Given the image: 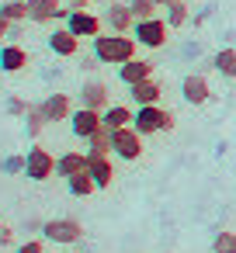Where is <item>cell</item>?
<instances>
[{"mask_svg":"<svg viewBox=\"0 0 236 253\" xmlns=\"http://www.w3.org/2000/svg\"><path fill=\"white\" fill-rule=\"evenodd\" d=\"M14 253H46V243H42V239H25Z\"/></svg>","mask_w":236,"mask_h":253,"instance_id":"30","label":"cell"},{"mask_svg":"<svg viewBox=\"0 0 236 253\" xmlns=\"http://www.w3.org/2000/svg\"><path fill=\"white\" fill-rule=\"evenodd\" d=\"M0 243H14V229H7V225L0 229Z\"/></svg>","mask_w":236,"mask_h":253,"instance_id":"34","label":"cell"},{"mask_svg":"<svg viewBox=\"0 0 236 253\" xmlns=\"http://www.w3.org/2000/svg\"><path fill=\"white\" fill-rule=\"evenodd\" d=\"M87 170H91V177H94L97 191L111 187V180H115V167H111V156H101V153H87Z\"/></svg>","mask_w":236,"mask_h":253,"instance_id":"14","label":"cell"},{"mask_svg":"<svg viewBox=\"0 0 236 253\" xmlns=\"http://www.w3.org/2000/svg\"><path fill=\"white\" fill-rule=\"evenodd\" d=\"M70 4V11H87L91 4H97V0H66Z\"/></svg>","mask_w":236,"mask_h":253,"instance_id":"33","label":"cell"},{"mask_svg":"<svg viewBox=\"0 0 236 253\" xmlns=\"http://www.w3.org/2000/svg\"><path fill=\"white\" fill-rule=\"evenodd\" d=\"M0 229H4V225H0Z\"/></svg>","mask_w":236,"mask_h":253,"instance_id":"36","label":"cell"},{"mask_svg":"<svg viewBox=\"0 0 236 253\" xmlns=\"http://www.w3.org/2000/svg\"><path fill=\"white\" fill-rule=\"evenodd\" d=\"M153 63L149 59H129L125 66H118V80L125 84V87H136V84H142V80H149L153 77Z\"/></svg>","mask_w":236,"mask_h":253,"instance_id":"15","label":"cell"},{"mask_svg":"<svg viewBox=\"0 0 236 253\" xmlns=\"http://www.w3.org/2000/svg\"><path fill=\"white\" fill-rule=\"evenodd\" d=\"M129 97L139 104V108H146V104H160V97H163V87L149 77V80H142V84H136V87H129Z\"/></svg>","mask_w":236,"mask_h":253,"instance_id":"17","label":"cell"},{"mask_svg":"<svg viewBox=\"0 0 236 253\" xmlns=\"http://www.w3.org/2000/svg\"><path fill=\"white\" fill-rule=\"evenodd\" d=\"M0 11H4L14 25H21V21H28V0H4Z\"/></svg>","mask_w":236,"mask_h":253,"instance_id":"25","label":"cell"},{"mask_svg":"<svg viewBox=\"0 0 236 253\" xmlns=\"http://www.w3.org/2000/svg\"><path fill=\"white\" fill-rule=\"evenodd\" d=\"M167 32H170L167 18H146V21H136L132 39L146 49H160V45H167Z\"/></svg>","mask_w":236,"mask_h":253,"instance_id":"5","label":"cell"},{"mask_svg":"<svg viewBox=\"0 0 236 253\" xmlns=\"http://www.w3.org/2000/svg\"><path fill=\"white\" fill-rule=\"evenodd\" d=\"M136 39L132 35H115V32H101L94 39V59L104 66H125L129 59H136Z\"/></svg>","mask_w":236,"mask_h":253,"instance_id":"1","label":"cell"},{"mask_svg":"<svg viewBox=\"0 0 236 253\" xmlns=\"http://www.w3.org/2000/svg\"><path fill=\"white\" fill-rule=\"evenodd\" d=\"M59 18H70V11H63V0H28V21L49 25Z\"/></svg>","mask_w":236,"mask_h":253,"instance_id":"10","label":"cell"},{"mask_svg":"<svg viewBox=\"0 0 236 253\" xmlns=\"http://www.w3.org/2000/svg\"><path fill=\"white\" fill-rule=\"evenodd\" d=\"M52 173H56V156H52L49 149H42V146H32V149L25 153V177L35 180V184H42V180H49Z\"/></svg>","mask_w":236,"mask_h":253,"instance_id":"4","label":"cell"},{"mask_svg":"<svg viewBox=\"0 0 236 253\" xmlns=\"http://www.w3.org/2000/svg\"><path fill=\"white\" fill-rule=\"evenodd\" d=\"M181 97H184L188 104L201 108V104L212 97V87H208V80H205L201 73H188V77L181 80Z\"/></svg>","mask_w":236,"mask_h":253,"instance_id":"12","label":"cell"},{"mask_svg":"<svg viewBox=\"0 0 236 253\" xmlns=\"http://www.w3.org/2000/svg\"><path fill=\"white\" fill-rule=\"evenodd\" d=\"M167 253H170V250H167Z\"/></svg>","mask_w":236,"mask_h":253,"instance_id":"37","label":"cell"},{"mask_svg":"<svg viewBox=\"0 0 236 253\" xmlns=\"http://www.w3.org/2000/svg\"><path fill=\"white\" fill-rule=\"evenodd\" d=\"M80 104H84V108H94V111H108V108H111L108 84H104V80H84V87H80Z\"/></svg>","mask_w":236,"mask_h":253,"instance_id":"11","label":"cell"},{"mask_svg":"<svg viewBox=\"0 0 236 253\" xmlns=\"http://www.w3.org/2000/svg\"><path fill=\"white\" fill-rule=\"evenodd\" d=\"M32 111V104L25 101V97H7V115H14V118H25Z\"/></svg>","mask_w":236,"mask_h":253,"instance_id":"29","label":"cell"},{"mask_svg":"<svg viewBox=\"0 0 236 253\" xmlns=\"http://www.w3.org/2000/svg\"><path fill=\"white\" fill-rule=\"evenodd\" d=\"M156 4H160V7H170V4H177V0H156Z\"/></svg>","mask_w":236,"mask_h":253,"instance_id":"35","label":"cell"},{"mask_svg":"<svg viewBox=\"0 0 236 253\" xmlns=\"http://www.w3.org/2000/svg\"><path fill=\"white\" fill-rule=\"evenodd\" d=\"M25 66H28V52L21 45H14V42L0 45V70L4 73H21Z\"/></svg>","mask_w":236,"mask_h":253,"instance_id":"16","label":"cell"},{"mask_svg":"<svg viewBox=\"0 0 236 253\" xmlns=\"http://www.w3.org/2000/svg\"><path fill=\"white\" fill-rule=\"evenodd\" d=\"M46 125H49V122H46V115H42V108H39V104H32V111L25 115V128H28V135L35 139V135H39V132H42Z\"/></svg>","mask_w":236,"mask_h":253,"instance_id":"27","label":"cell"},{"mask_svg":"<svg viewBox=\"0 0 236 253\" xmlns=\"http://www.w3.org/2000/svg\"><path fill=\"white\" fill-rule=\"evenodd\" d=\"M191 21V11H188V0H177V4L167 7V25L170 28H184Z\"/></svg>","mask_w":236,"mask_h":253,"instance_id":"24","label":"cell"},{"mask_svg":"<svg viewBox=\"0 0 236 253\" xmlns=\"http://www.w3.org/2000/svg\"><path fill=\"white\" fill-rule=\"evenodd\" d=\"M80 170H87V153H77V149H70V153H63L59 160H56V177H73V173H80Z\"/></svg>","mask_w":236,"mask_h":253,"instance_id":"19","label":"cell"},{"mask_svg":"<svg viewBox=\"0 0 236 253\" xmlns=\"http://www.w3.org/2000/svg\"><path fill=\"white\" fill-rule=\"evenodd\" d=\"M142 139H146V135H139L132 125H129V128H115V156L125 160V163H136V160L142 156V149H146Z\"/></svg>","mask_w":236,"mask_h":253,"instance_id":"6","label":"cell"},{"mask_svg":"<svg viewBox=\"0 0 236 253\" xmlns=\"http://www.w3.org/2000/svg\"><path fill=\"white\" fill-rule=\"evenodd\" d=\"M129 7H132V14H136V21H146V18H156V11H160V4H156V0H129Z\"/></svg>","mask_w":236,"mask_h":253,"instance_id":"26","label":"cell"},{"mask_svg":"<svg viewBox=\"0 0 236 253\" xmlns=\"http://www.w3.org/2000/svg\"><path fill=\"white\" fill-rule=\"evenodd\" d=\"M49 49H52L56 56H77V49H80V39H77L70 28H56V32L49 35Z\"/></svg>","mask_w":236,"mask_h":253,"instance_id":"18","label":"cell"},{"mask_svg":"<svg viewBox=\"0 0 236 253\" xmlns=\"http://www.w3.org/2000/svg\"><path fill=\"white\" fill-rule=\"evenodd\" d=\"M39 108H42L46 122H70V118H73V101H70V94H49Z\"/></svg>","mask_w":236,"mask_h":253,"instance_id":"13","label":"cell"},{"mask_svg":"<svg viewBox=\"0 0 236 253\" xmlns=\"http://www.w3.org/2000/svg\"><path fill=\"white\" fill-rule=\"evenodd\" d=\"M66 187H70V194H73V198H91V194L97 191V184H94L91 170H80V173H73V177L66 180Z\"/></svg>","mask_w":236,"mask_h":253,"instance_id":"22","label":"cell"},{"mask_svg":"<svg viewBox=\"0 0 236 253\" xmlns=\"http://www.w3.org/2000/svg\"><path fill=\"white\" fill-rule=\"evenodd\" d=\"M11 32H14V21H11L4 11H0V39H11Z\"/></svg>","mask_w":236,"mask_h":253,"instance_id":"32","label":"cell"},{"mask_svg":"<svg viewBox=\"0 0 236 253\" xmlns=\"http://www.w3.org/2000/svg\"><path fill=\"white\" fill-rule=\"evenodd\" d=\"M104 25H108V32H115V35H132L136 14H132L129 4H118V0H111V7L104 11Z\"/></svg>","mask_w":236,"mask_h":253,"instance_id":"9","label":"cell"},{"mask_svg":"<svg viewBox=\"0 0 236 253\" xmlns=\"http://www.w3.org/2000/svg\"><path fill=\"white\" fill-rule=\"evenodd\" d=\"M4 170L7 173H25V156H7L4 160Z\"/></svg>","mask_w":236,"mask_h":253,"instance_id":"31","label":"cell"},{"mask_svg":"<svg viewBox=\"0 0 236 253\" xmlns=\"http://www.w3.org/2000/svg\"><path fill=\"white\" fill-rule=\"evenodd\" d=\"M174 125H177V118H174L170 111H163L160 104H146V108H139V111H136V122H132V128H136L139 135L174 132Z\"/></svg>","mask_w":236,"mask_h":253,"instance_id":"2","label":"cell"},{"mask_svg":"<svg viewBox=\"0 0 236 253\" xmlns=\"http://www.w3.org/2000/svg\"><path fill=\"white\" fill-rule=\"evenodd\" d=\"M87 153H101V156H111L115 153V128L101 125L91 139H87Z\"/></svg>","mask_w":236,"mask_h":253,"instance_id":"20","label":"cell"},{"mask_svg":"<svg viewBox=\"0 0 236 253\" xmlns=\"http://www.w3.org/2000/svg\"><path fill=\"white\" fill-rule=\"evenodd\" d=\"M101 125H104V111H94V108H84V104H80V108L73 111V118H70V132H73L77 139H84V142H87Z\"/></svg>","mask_w":236,"mask_h":253,"instance_id":"8","label":"cell"},{"mask_svg":"<svg viewBox=\"0 0 236 253\" xmlns=\"http://www.w3.org/2000/svg\"><path fill=\"white\" fill-rule=\"evenodd\" d=\"M66 28L77 35V39H97L101 32H104V21L94 14V11H70V18H66Z\"/></svg>","mask_w":236,"mask_h":253,"instance_id":"7","label":"cell"},{"mask_svg":"<svg viewBox=\"0 0 236 253\" xmlns=\"http://www.w3.org/2000/svg\"><path fill=\"white\" fill-rule=\"evenodd\" d=\"M42 236L49 243H59V246H73L84 239V225L70 215H59V218H46L42 222Z\"/></svg>","mask_w":236,"mask_h":253,"instance_id":"3","label":"cell"},{"mask_svg":"<svg viewBox=\"0 0 236 253\" xmlns=\"http://www.w3.org/2000/svg\"><path fill=\"white\" fill-rule=\"evenodd\" d=\"M136 122V111L129 108V104H111L108 111H104V125L108 128H129Z\"/></svg>","mask_w":236,"mask_h":253,"instance_id":"21","label":"cell"},{"mask_svg":"<svg viewBox=\"0 0 236 253\" xmlns=\"http://www.w3.org/2000/svg\"><path fill=\"white\" fill-rule=\"evenodd\" d=\"M215 73L226 77V80H236V49H219L215 59H212Z\"/></svg>","mask_w":236,"mask_h":253,"instance_id":"23","label":"cell"},{"mask_svg":"<svg viewBox=\"0 0 236 253\" xmlns=\"http://www.w3.org/2000/svg\"><path fill=\"white\" fill-rule=\"evenodd\" d=\"M212 253H236V232H229V229L215 232V239H212Z\"/></svg>","mask_w":236,"mask_h":253,"instance_id":"28","label":"cell"}]
</instances>
